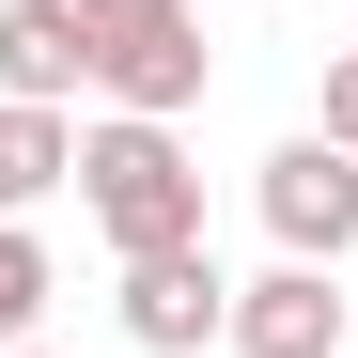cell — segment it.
Masks as SVG:
<instances>
[{
  "label": "cell",
  "instance_id": "30bf717a",
  "mask_svg": "<svg viewBox=\"0 0 358 358\" xmlns=\"http://www.w3.org/2000/svg\"><path fill=\"white\" fill-rule=\"evenodd\" d=\"M16 358H47V343H16Z\"/></svg>",
  "mask_w": 358,
  "mask_h": 358
},
{
  "label": "cell",
  "instance_id": "8992f818",
  "mask_svg": "<svg viewBox=\"0 0 358 358\" xmlns=\"http://www.w3.org/2000/svg\"><path fill=\"white\" fill-rule=\"evenodd\" d=\"M78 78H94L78 0H0V94H16V109H63Z\"/></svg>",
  "mask_w": 358,
  "mask_h": 358
},
{
  "label": "cell",
  "instance_id": "6da1fadb",
  "mask_svg": "<svg viewBox=\"0 0 358 358\" xmlns=\"http://www.w3.org/2000/svg\"><path fill=\"white\" fill-rule=\"evenodd\" d=\"M63 187L94 203L109 265H156V250H203V171L171 125H141V109H109V125H78V171Z\"/></svg>",
  "mask_w": 358,
  "mask_h": 358
},
{
  "label": "cell",
  "instance_id": "9c48e42d",
  "mask_svg": "<svg viewBox=\"0 0 358 358\" xmlns=\"http://www.w3.org/2000/svg\"><path fill=\"white\" fill-rule=\"evenodd\" d=\"M312 141H343V156H358V47L327 63V125H312Z\"/></svg>",
  "mask_w": 358,
  "mask_h": 358
},
{
  "label": "cell",
  "instance_id": "7a4b0ae2",
  "mask_svg": "<svg viewBox=\"0 0 358 358\" xmlns=\"http://www.w3.org/2000/svg\"><path fill=\"white\" fill-rule=\"evenodd\" d=\"M78 47H94V94L141 125L203 109V0H78Z\"/></svg>",
  "mask_w": 358,
  "mask_h": 358
},
{
  "label": "cell",
  "instance_id": "5b68a950",
  "mask_svg": "<svg viewBox=\"0 0 358 358\" xmlns=\"http://www.w3.org/2000/svg\"><path fill=\"white\" fill-rule=\"evenodd\" d=\"M218 312H234L218 250H156V265H125V343H156V358H203V343H218Z\"/></svg>",
  "mask_w": 358,
  "mask_h": 358
},
{
  "label": "cell",
  "instance_id": "52a82bcc",
  "mask_svg": "<svg viewBox=\"0 0 358 358\" xmlns=\"http://www.w3.org/2000/svg\"><path fill=\"white\" fill-rule=\"evenodd\" d=\"M63 171H78V125H63V109H16V94H0V218H31Z\"/></svg>",
  "mask_w": 358,
  "mask_h": 358
},
{
  "label": "cell",
  "instance_id": "277c9868",
  "mask_svg": "<svg viewBox=\"0 0 358 358\" xmlns=\"http://www.w3.org/2000/svg\"><path fill=\"white\" fill-rule=\"evenodd\" d=\"M218 343H234V358H343V343H358V312L327 296V265H265V280H234Z\"/></svg>",
  "mask_w": 358,
  "mask_h": 358
},
{
  "label": "cell",
  "instance_id": "ba28073f",
  "mask_svg": "<svg viewBox=\"0 0 358 358\" xmlns=\"http://www.w3.org/2000/svg\"><path fill=\"white\" fill-rule=\"evenodd\" d=\"M31 312H47V234H31V218H0V358L31 343Z\"/></svg>",
  "mask_w": 358,
  "mask_h": 358
},
{
  "label": "cell",
  "instance_id": "3957f363",
  "mask_svg": "<svg viewBox=\"0 0 358 358\" xmlns=\"http://www.w3.org/2000/svg\"><path fill=\"white\" fill-rule=\"evenodd\" d=\"M265 234H280V265H343L358 250V156L343 141H280L265 156Z\"/></svg>",
  "mask_w": 358,
  "mask_h": 358
}]
</instances>
